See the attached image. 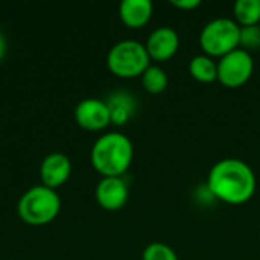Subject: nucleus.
<instances>
[{
    "mask_svg": "<svg viewBox=\"0 0 260 260\" xmlns=\"http://www.w3.org/2000/svg\"><path fill=\"white\" fill-rule=\"evenodd\" d=\"M140 79H142V87L149 94H160L169 85L168 73L157 64H151L140 76Z\"/></svg>",
    "mask_w": 260,
    "mask_h": 260,
    "instance_id": "15",
    "label": "nucleus"
},
{
    "mask_svg": "<svg viewBox=\"0 0 260 260\" xmlns=\"http://www.w3.org/2000/svg\"><path fill=\"white\" fill-rule=\"evenodd\" d=\"M134 158V146L122 133H107L96 139L90 151L93 169L102 177H123Z\"/></svg>",
    "mask_w": 260,
    "mask_h": 260,
    "instance_id": "2",
    "label": "nucleus"
},
{
    "mask_svg": "<svg viewBox=\"0 0 260 260\" xmlns=\"http://www.w3.org/2000/svg\"><path fill=\"white\" fill-rule=\"evenodd\" d=\"M206 186L216 201L241 206L248 203L256 193L257 180L253 168L235 157L216 161L207 175Z\"/></svg>",
    "mask_w": 260,
    "mask_h": 260,
    "instance_id": "1",
    "label": "nucleus"
},
{
    "mask_svg": "<svg viewBox=\"0 0 260 260\" xmlns=\"http://www.w3.org/2000/svg\"><path fill=\"white\" fill-rule=\"evenodd\" d=\"M129 197V189L123 177H102L94 189L98 204L108 212L120 210Z\"/></svg>",
    "mask_w": 260,
    "mask_h": 260,
    "instance_id": "8",
    "label": "nucleus"
},
{
    "mask_svg": "<svg viewBox=\"0 0 260 260\" xmlns=\"http://www.w3.org/2000/svg\"><path fill=\"white\" fill-rule=\"evenodd\" d=\"M154 5L151 0H123L119 5L120 21L129 29L145 27L152 18Z\"/></svg>",
    "mask_w": 260,
    "mask_h": 260,
    "instance_id": "11",
    "label": "nucleus"
},
{
    "mask_svg": "<svg viewBox=\"0 0 260 260\" xmlns=\"http://www.w3.org/2000/svg\"><path fill=\"white\" fill-rule=\"evenodd\" d=\"M189 73L198 82L212 84L218 81V62L206 53L197 55L189 62Z\"/></svg>",
    "mask_w": 260,
    "mask_h": 260,
    "instance_id": "13",
    "label": "nucleus"
},
{
    "mask_svg": "<svg viewBox=\"0 0 260 260\" xmlns=\"http://www.w3.org/2000/svg\"><path fill=\"white\" fill-rule=\"evenodd\" d=\"M146 52L152 61L163 62L175 56V53L180 49V37L178 32L174 27L161 26L154 29L146 43H145Z\"/></svg>",
    "mask_w": 260,
    "mask_h": 260,
    "instance_id": "9",
    "label": "nucleus"
},
{
    "mask_svg": "<svg viewBox=\"0 0 260 260\" xmlns=\"http://www.w3.org/2000/svg\"><path fill=\"white\" fill-rule=\"evenodd\" d=\"M61 212V198L56 190L43 184L27 189L18 200V218L34 227H41L53 222Z\"/></svg>",
    "mask_w": 260,
    "mask_h": 260,
    "instance_id": "3",
    "label": "nucleus"
},
{
    "mask_svg": "<svg viewBox=\"0 0 260 260\" xmlns=\"http://www.w3.org/2000/svg\"><path fill=\"white\" fill-rule=\"evenodd\" d=\"M233 17L241 27L260 24V0H238L233 5Z\"/></svg>",
    "mask_w": 260,
    "mask_h": 260,
    "instance_id": "14",
    "label": "nucleus"
},
{
    "mask_svg": "<svg viewBox=\"0 0 260 260\" xmlns=\"http://www.w3.org/2000/svg\"><path fill=\"white\" fill-rule=\"evenodd\" d=\"M75 120L78 126L90 133H98L105 129L111 123L107 102L98 98L82 99L75 108Z\"/></svg>",
    "mask_w": 260,
    "mask_h": 260,
    "instance_id": "7",
    "label": "nucleus"
},
{
    "mask_svg": "<svg viewBox=\"0 0 260 260\" xmlns=\"http://www.w3.org/2000/svg\"><path fill=\"white\" fill-rule=\"evenodd\" d=\"M72 175V161L62 152H52L46 155L40 165L41 184L56 190L64 186Z\"/></svg>",
    "mask_w": 260,
    "mask_h": 260,
    "instance_id": "10",
    "label": "nucleus"
},
{
    "mask_svg": "<svg viewBox=\"0 0 260 260\" xmlns=\"http://www.w3.org/2000/svg\"><path fill=\"white\" fill-rule=\"evenodd\" d=\"M142 260H178V254L168 244L151 242L145 247Z\"/></svg>",
    "mask_w": 260,
    "mask_h": 260,
    "instance_id": "16",
    "label": "nucleus"
},
{
    "mask_svg": "<svg viewBox=\"0 0 260 260\" xmlns=\"http://www.w3.org/2000/svg\"><path fill=\"white\" fill-rule=\"evenodd\" d=\"M171 5L183 11H192L201 5V0H171Z\"/></svg>",
    "mask_w": 260,
    "mask_h": 260,
    "instance_id": "18",
    "label": "nucleus"
},
{
    "mask_svg": "<svg viewBox=\"0 0 260 260\" xmlns=\"http://www.w3.org/2000/svg\"><path fill=\"white\" fill-rule=\"evenodd\" d=\"M239 47L244 50H257L260 49V24L241 27V40Z\"/></svg>",
    "mask_w": 260,
    "mask_h": 260,
    "instance_id": "17",
    "label": "nucleus"
},
{
    "mask_svg": "<svg viewBox=\"0 0 260 260\" xmlns=\"http://www.w3.org/2000/svg\"><path fill=\"white\" fill-rule=\"evenodd\" d=\"M107 107L110 110V117H111V123L122 126L126 125L131 117L136 113L137 108V101L136 98L125 90H117L114 93H111L107 99Z\"/></svg>",
    "mask_w": 260,
    "mask_h": 260,
    "instance_id": "12",
    "label": "nucleus"
},
{
    "mask_svg": "<svg viewBox=\"0 0 260 260\" xmlns=\"http://www.w3.org/2000/svg\"><path fill=\"white\" fill-rule=\"evenodd\" d=\"M241 26L229 17H218L204 24L200 34L203 52L212 58H222L239 47Z\"/></svg>",
    "mask_w": 260,
    "mask_h": 260,
    "instance_id": "5",
    "label": "nucleus"
},
{
    "mask_svg": "<svg viewBox=\"0 0 260 260\" xmlns=\"http://www.w3.org/2000/svg\"><path fill=\"white\" fill-rule=\"evenodd\" d=\"M254 73V59L248 50L241 47L218 59V81L227 88L245 85Z\"/></svg>",
    "mask_w": 260,
    "mask_h": 260,
    "instance_id": "6",
    "label": "nucleus"
},
{
    "mask_svg": "<svg viewBox=\"0 0 260 260\" xmlns=\"http://www.w3.org/2000/svg\"><path fill=\"white\" fill-rule=\"evenodd\" d=\"M151 66V58L143 43L137 40H122L116 43L107 55L108 70L122 79L140 78Z\"/></svg>",
    "mask_w": 260,
    "mask_h": 260,
    "instance_id": "4",
    "label": "nucleus"
},
{
    "mask_svg": "<svg viewBox=\"0 0 260 260\" xmlns=\"http://www.w3.org/2000/svg\"><path fill=\"white\" fill-rule=\"evenodd\" d=\"M6 50H8V41H6V37H5V34L0 30V61L5 58V55H6Z\"/></svg>",
    "mask_w": 260,
    "mask_h": 260,
    "instance_id": "19",
    "label": "nucleus"
}]
</instances>
